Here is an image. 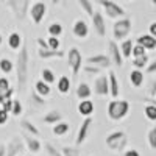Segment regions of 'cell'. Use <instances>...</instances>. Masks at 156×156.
<instances>
[{"mask_svg":"<svg viewBox=\"0 0 156 156\" xmlns=\"http://www.w3.org/2000/svg\"><path fill=\"white\" fill-rule=\"evenodd\" d=\"M14 70H16L17 89H19V92H23L27 89L28 78H30V53H28V47L25 44H22V47L19 48V53L16 56Z\"/></svg>","mask_w":156,"mask_h":156,"instance_id":"1","label":"cell"},{"mask_svg":"<svg viewBox=\"0 0 156 156\" xmlns=\"http://www.w3.org/2000/svg\"><path fill=\"white\" fill-rule=\"evenodd\" d=\"M129 109H131L129 101L122 100V98H112L108 103L106 112H108V117L112 122H120V120H123L125 117L128 115Z\"/></svg>","mask_w":156,"mask_h":156,"instance_id":"2","label":"cell"},{"mask_svg":"<svg viewBox=\"0 0 156 156\" xmlns=\"http://www.w3.org/2000/svg\"><path fill=\"white\" fill-rule=\"evenodd\" d=\"M105 144H106V147L111 151L122 153V151H125V148L128 145V134L125 131H122V129H119V131H112V133H109L106 136Z\"/></svg>","mask_w":156,"mask_h":156,"instance_id":"3","label":"cell"},{"mask_svg":"<svg viewBox=\"0 0 156 156\" xmlns=\"http://www.w3.org/2000/svg\"><path fill=\"white\" fill-rule=\"evenodd\" d=\"M131 27H133V22L128 17H122L119 20H115L114 25H112L114 41H125V39L129 36V33H131Z\"/></svg>","mask_w":156,"mask_h":156,"instance_id":"4","label":"cell"},{"mask_svg":"<svg viewBox=\"0 0 156 156\" xmlns=\"http://www.w3.org/2000/svg\"><path fill=\"white\" fill-rule=\"evenodd\" d=\"M6 5L12 11V14L17 20H23L28 16L30 0H6Z\"/></svg>","mask_w":156,"mask_h":156,"instance_id":"5","label":"cell"},{"mask_svg":"<svg viewBox=\"0 0 156 156\" xmlns=\"http://www.w3.org/2000/svg\"><path fill=\"white\" fill-rule=\"evenodd\" d=\"M97 2L100 3V6L103 8V11L106 12L109 19H122L125 16V9L112 0H97Z\"/></svg>","mask_w":156,"mask_h":156,"instance_id":"6","label":"cell"},{"mask_svg":"<svg viewBox=\"0 0 156 156\" xmlns=\"http://www.w3.org/2000/svg\"><path fill=\"white\" fill-rule=\"evenodd\" d=\"M67 62H69V67L72 70V75L76 76L81 70L83 66V56H81V51L78 50L76 47H70L67 51Z\"/></svg>","mask_w":156,"mask_h":156,"instance_id":"7","label":"cell"},{"mask_svg":"<svg viewBox=\"0 0 156 156\" xmlns=\"http://www.w3.org/2000/svg\"><path fill=\"white\" fill-rule=\"evenodd\" d=\"M94 125V119L92 117H84L80 123V128H78V133H76V137H75V145L80 147L81 144H84L87 136H89V131H90V126Z\"/></svg>","mask_w":156,"mask_h":156,"instance_id":"8","label":"cell"},{"mask_svg":"<svg viewBox=\"0 0 156 156\" xmlns=\"http://www.w3.org/2000/svg\"><path fill=\"white\" fill-rule=\"evenodd\" d=\"M28 14H30L33 23L39 25V23L44 20L45 14H47V5H45L44 2H34V3L28 8Z\"/></svg>","mask_w":156,"mask_h":156,"instance_id":"9","label":"cell"},{"mask_svg":"<svg viewBox=\"0 0 156 156\" xmlns=\"http://www.w3.org/2000/svg\"><path fill=\"white\" fill-rule=\"evenodd\" d=\"M6 147V154L5 156H20L25 151V145H23V140L19 136H12L8 140V145Z\"/></svg>","mask_w":156,"mask_h":156,"instance_id":"10","label":"cell"},{"mask_svg":"<svg viewBox=\"0 0 156 156\" xmlns=\"http://www.w3.org/2000/svg\"><path fill=\"white\" fill-rule=\"evenodd\" d=\"M108 58H109L112 66H117V67L123 66V58H122L120 48H119V45H117L115 41H109L108 42Z\"/></svg>","mask_w":156,"mask_h":156,"instance_id":"11","label":"cell"},{"mask_svg":"<svg viewBox=\"0 0 156 156\" xmlns=\"http://www.w3.org/2000/svg\"><path fill=\"white\" fill-rule=\"evenodd\" d=\"M86 64L87 66H95L98 69H109L112 64L108 58V55H103V53H98V55H92V56H87L86 58Z\"/></svg>","mask_w":156,"mask_h":156,"instance_id":"12","label":"cell"},{"mask_svg":"<svg viewBox=\"0 0 156 156\" xmlns=\"http://www.w3.org/2000/svg\"><path fill=\"white\" fill-rule=\"evenodd\" d=\"M92 19V27H94V31L97 33V36L100 37H105L106 36V23H105V17L100 11H94V14L90 16Z\"/></svg>","mask_w":156,"mask_h":156,"instance_id":"13","label":"cell"},{"mask_svg":"<svg viewBox=\"0 0 156 156\" xmlns=\"http://www.w3.org/2000/svg\"><path fill=\"white\" fill-rule=\"evenodd\" d=\"M94 94L98 97H106L109 94L108 87V76L106 75H98L94 81Z\"/></svg>","mask_w":156,"mask_h":156,"instance_id":"14","label":"cell"},{"mask_svg":"<svg viewBox=\"0 0 156 156\" xmlns=\"http://www.w3.org/2000/svg\"><path fill=\"white\" fill-rule=\"evenodd\" d=\"M72 33L78 39H86L89 36V25L84 19H76L72 25Z\"/></svg>","mask_w":156,"mask_h":156,"instance_id":"15","label":"cell"},{"mask_svg":"<svg viewBox=\"0 0 156 156\" xmlns=\"http://www.w3.org/2000/svg\"><path fill=\"white\" fill-rule=\"evenodd\" d=\"M108 87H109V94L112 98H119L120 94V83H119V78L115 76V73L112 70L108 72Z\"/></svg>","mask_w":156,"mask_h":156,"instance_id":"16","label":"cell"},{"mask_svg":"<svg viewBox=\"0 0 156 156\" xmlns=\"http://www.w3.org/2000/svg\"><path fill=\"white\" fill-rule=\"evenodd\" d=\"M23 145L25 148H28L31 153H39V150H41L42 144H41V140H39V137H34V136H30L27 133H23Z\"/></svg>","mask_w":156,"mask_h":156,"instance_id":"17","label":"cell"},{"mask_svg":"<svg viewBox=\"0 0 156 156\" xmlns=\"http://www.w3.org/2000/svg\"><path fill=\"white\" fill-rule=\"evenodd\" d=\"M56 89H58V92L61 95H66L70 92V89H72V81H70V78L67 75H61L58 78V81H56Z\"/></svg>","mask_w":156,"mask_h":156,"instance_id":"18","label":"cell"},{"mask_svg":"<svg viewBox=\"0 0 156 156\" xmlns=\"http://www.w3.org/2000/svg\"><path fill=\"white\" fill-rule=\"evenodd\" d=\"M136 44L144 47L145 50H154L156 48V37H153L150 34H140L136 39Z\"/></svg>","mask_w":156,"mask_h":156,"instance_id":"19","label":"cell"},{"mask_svg":"<svg viewBox=\"0 0 156 156\" xmlns=\"http://www.w3.org/2000/svg\"><path fill=\"white\" fill-rule=\"evenodd\" d=\"M37 56L41 59H51V58H64L66 56V51L62 50H50V48H39L37 50Z\"/></svg>","mask_w":156,"mask_h":156,"instance_id":"20","label":"cell"},{"mask_svg":"<svg viewBox=\"0 0 156 156\" xmlns=\"http://www.w3.org/2000/svg\"><path fill=\"white\" fill-rule=\"evenodd\" d=\"M76 109H78V112H80L81 115L90 117V115H92V112H94V101L92 100H80Z\"/></svg>","mask_w":156,"mask_h":156,"instance_id":"21","label":"cell"},{"mask_svg":"<svg viewBox=\"0 0 156 156\" xmlns=\"http://www.w3.org/2000/svg\"><path fill=\"white\" fill-rule=\"evenodd\" d=\"M20 128L23 129V133H27V134H30V136H34V137L41 136L39 128H37L34 123H31L28 119H22V120H20Z\"/></svg>","mask_w":156,"mask_h":156,"instance_id":"22","label":"cell"},{"mask_svg":"<svg viewBox=\"0 0 156 156\" xmlns=\"http://www.w3.org/2000/svg\"><path fill=\"white\" fill-rule=\"evenodd\" d=\"M75 94H76L78 100H89L90 95H92V87H90L87 83H80L76 86Z\"/></svg>","mask_w":156,"mask_h":156,"instance_id":"23","label":"cell"},{"mask_svg":"<svg viewBox=\"0 0 156 156\" xmlns=\"http://www.w3.org/2000/svg\"><path fill=\"white\" fill-rule=\"evenodd\" d=\"M41 120H42L44 123H47V125H51V126H53L55 123H58V122L62 120V114H61L59 111L53 109V111H48L47 114H44V117H42Z\"/></svg>","mask_w":156,"mask_h":156,"instance_id":"24","label":"cell"},{"mask_svg":"<svg viewBox=\"0 0 156 156\" xmlns=\"http://www.w3.org/2000/svg\"><path fill=\"white\" fill-rule=\"evenodd\" d=\"M22 44H23V39H22L20 33H17V31L9 33V36H8V45H9L11 50H19L22 47Z\"/></svg>","mask_w":156,"mask_h":156,"instance_id":"25","label":"cell"},{"mask_svg":"<svg viewBox=\"0 0 156 156\" xmlns=\"http://www.w3.org/2000/svg\"><path fill=\"white\" fill-rule=\"evenodd\" d=\"M34 92H36L37 95H41L42 98H47V97L51 94V87H50V84L44 83L42 80H37V81L34 83Z\"/></svg>","mask_w":156,"mask_h":156,"instance_id":"26","label":"cell"},{"mask_svg":"<svg viewBox=\"0 0 156 156\" xmlns=\"http://www.w3.org/2000/svg\"><path fill=\"white\" fill-rule=\"evenodd\" d=\"M128 78H129L131 86H134V87H140L142 84H144V72H142V70L133 69L131 72H129Z\"/></svg>","mask_w":156,"mask_h":156,"instance_id":"27","label":"cell"},{"mask_svg":"<svg viewBox=\"0 0 156 156\" xmlns=\"http://www.w3.org/2000/svg\"><path fill=\"white\" fill-rule=\"evenodd\" d=\"M69 129H70V125L67 122H58L53 125V128H51V133H53V136L59 137V136H64V134H67L69 133Z\"/></svg>","mask_w":156,"mask_h":156,"instance_id":"28","label":"cell"},{"mask_svg":"<svg viewBox=\"0 0 156 156\" xmlns=\"http://www.w3.org/2000/svg\"><path fill=\"white\" fill-rule=\"evenodd\" d=\"M134 42L131 41V39H125V41H122L120 44V53H122V58H131V48H133Z\"/></svg>","mask_w":156,"mask_h":156,"instance_id":"29","label":"cell"},{"mask_svg":"<svg viewBox=\"0 0 156 156\" xmlns=\"http://www.w3.org/2000/svg\"><path fill=\"white\" fill-rule=\"evenodd\" d=\"M41 80H42L44 83H47V84H51V83L56 81V76H55V73H53V70H51V69L44 67V69L41 70Z\"/></svg>","mask_w":156,"mask_h":156,"instance_id":"30","label":"cell"},{"mask_svg":"<svg viewBox=\"0 0 156 156\" xmlns=\"http://www.w3.org/2000/svg\"><path fill=\"white\" fill-rule=\"evenodd\" d=\"M12 70H14V62L8 58H2L0 59V72L5 73V75H9Z\"/></svg>","mask_w":156,"mask_h":156,"instance_id":"31","label":"cell"},{"mask_svg":"<svg viewBox=\"0 0 156 156\" xmlns=\"http://www.w3.org/2000/svg\"><path fill=\"white\" fill-rule=\"evenodd\" d=\"M150 62V58L148 55H144V56H137V58H133V66L134 69L137 70H142V69H145V66Z\"/></svg>","mask_w":156,"mask_h":156,"instance_id":"32","label":"cell"},{"mask_svg":"<svg viewBox=\"0 0 156 156\" xmlns=\"http://www.w3.org/2000/svg\"><path fill=\"white\" fill-rule=\"evenodd\" d=\"M64 28H62V25L59 22H53V23H50L48 25V34L50 36H53V37H59L62 34Z\"/></svg>","mask_w":156,"mask_h":156,"instance_id":"33","label":"cell"},{"mask_svg":"<svg viewBox=\"0 0 156 156\" xmlns=\"http://www.w3.org/2000/svg\"><path fill=\"white\" fill-rule=\"evenodd\" d=\"M76 3L80 5V8L86 12L87 16H92L94 14V5L90 0H76Z\"/></svg>","mask_w":156,"mask_h":156,"instance_id":"34","label":"cell"},{"mask_svg":"<svg viewBox=\"0 0 156 156\" xmlns=\"http://www.w3.org/2000/svg\"><path fill=\"white\" fill-rule=\"evenodd\" d=\"M22 112H23L22 101H20V100H14V98H12V106H11L9 114H11V115H14V117H19V115H22Z\"/></svg>","mask_w":156,"mask_h":156,"instance_id":"35","label":"cell"},{"mask_svg":"<svg viewBox=\"0 0 156 156\" xmlns=\"http://www.w3.org/2000/svg\"><path fill=\"white\" fill-rule=\"evenodd\" d=\"M147 140H148V145L150 148L154 151L156 150V126H151L147 133Z\"/></svg>","mask_w":156,"mask_h":156,"instance_id":"36","label":"cell"},{"mask_svg":"<svg viewBox=\"0 0 156 156\" xmlns=\"http://www.w3.org/2000/svg\"><path fill=\"white\" fill-rule=\"evenodd\" d=\"M30 101L33 103L34 106H37V108H41V106H45L47 105V100L45 98H42L41 95H37L34 90L31 92V95H30Z\"/></svg>","mask_w":156,"mask_h":156,"instance_id":"37","label":"cell"},{"mask_svg":"<svg viewBox=\"0 0 156 156\" xmlns=\"http://www.w3.org/2000/svg\"><path fill=\"white\" fill-rule=\"evenodd\" d=\"M59 151H61L62 156H80V148H78V147L66 145V147H62Z\"/></svg>","mask_w":156,"mask_h":156,"instance_id":"38","label":"cell"},{"mask_svg":"<svg viewBox=\"0 0 156 156\" xmlns=\"http://www.w3.org/2000/svg\"><path fill=\"white\" fill-rule=\"evenodd\" d=\"M144 112H145V117L148 120H151V122L156 120V105H147L144 108Z\"/></svg>","mask_w":156,"mask_h":156,"instance_id":"39","label":"cell"},{"mask_svg":"<svg viewBox=\"0 0 156 156\" xmlns=\"http://www.w3.org/2000/svg\"><path fill=\"white\" fill-rule=\"evenodd\" d=\"M47 45L50 50H59V45H61V41H59V37H53V36H50L47 39Z\"/></svg>","mask_w":156,"mask_h":156,"instance_id":"40","label":"cell"},{"mask_svg":"<svg viewBox=\"0 0 156 156\" xmlns=\"http://www.w3.org/2000/svg\"><path fill=\"white\" fill-rule=\"evenodd\" d=\"M144 55H147V50H145L144 47L134 44L133 48H131V56H133V58H137V56H144Z\"/></svg>","mask_w":156,"mask_h":156,"instance_id":"41","label":"cell"},{"mask_svg":"<svg viewBox=\"0 0 156 156\" xmlns=\"http://www.w3.org/2000/svg\"><path fill=\"white\" fill-rule=\"evenodd\" d=\"M147 95H148V100L156 101V80H151V83L147 89Z\"/></svg>","mask_w":156,"mask_h":156,"instance_id":"42","label":"cell"},{"mask_svg":"<svg viewBox=\"0 0 156 156\" xmlns=\"http://www.w3.org/2000/svg\"><path fill=\"white\" fill-rule=\"evenodd\" d=\"M45 151H47L48 156H62L61 151H59V148H56L53 144H50V142H47V144H45Z\"/></svg>","mask_w":156,"mask_h":156,"instance_id":"43","label":"cell"},{"mask_svg":"<svg viewBox=\"0 0 156 156\" xmlns=\"http://www.w3.org/2000/svg\"><path fill=\"white\" fill-rule=\"evenodd\" d=\"M83 70L87 73V75H95V76H98V75H101V69H98V67H95V66H83Z\"/></svg>","mask_w":156,"mask_h":156,"instance_id":"44","label":"cell"},{"mask_svg":"<svg viewBox=\"0 0 156 156\" xmlns=\"http://www.w3.org/2000/svg\"><path fill=\"white\" fill-rule=\"evenodd\" d=\"M11 87V84H9V80L6 76H0V94H3L5 90H8Z\"/></svg>","mask_w":156,"mask_h":156,"instance_id":"45","label":"cell"},{"mask_svg":"<svg viewBox=\"0 0 156 156\" xmlns=\"http://www.w3.org/2000/svg\"><path fill=\"white\" fill-rule=\"evenodd\" d=\"M145 72H144V75L147 73V75H153L154 72H156V61H150L147 66H145V69H144Z\"/></svg>","mask_w":156,"mask_h":156,"instance_id":"46","label":"cell"},{"mask_svg":"<svg viewBox=\"0 0 156 156\" xmlns=\"http://www.w3.org/2000/svg\"><path fill=\"white\" fill-rule=\"evenodd\" d=\"M14 92H16V90L12 89V87H9L8 90H5L3 94H0V103H2V101H5L6 98H12V95H14Z\"/></svg>","mask_w":156,"mask_h":156,"instance_id":"47","label":"cell"},{"mask_svg":"<svg viewBox=\"0 0 156 156\" xmlns=\"http://www.w3.org/2000/svg\"><path fill=\"white\" fill-rule=\"evenodd\" d=\"M0 109H3V111H6V112H9L11 111V106H12V98H6L5 101H2L0 103Z\"/></svg>","mask_w":156,"mask_h":156,"instance_id":"48","label":"cell"},{"mask_svg":"<svg viewBox=\"0 0 156 156\" xmlns=\"http://www.w3.org/2000/svg\"><path fill=\"white\" fill-rule=\"evenodd\" d=\"M8 120H9V112L0 109V125H6Z\"/></svg>","mask_w":156,"mask_h":156,"instance_id":"49","label":"cell"},{"mask_svg":"<svg viewBox=\"0 0 156 156\" xmlns=\"http://www.w3.org/2000/svg\"><path fill=\"white\" fill-rule=\"evenodd\" d=\"M36 42H37V45H39V48H42V50H45V48H48V45H47V41L44 37H36Z\"/></svg>","mask_w":156,"mask_h":156,"instance_id":"50","label":"cell"},{"mask_svg":"<svg viewBox=\"0 0 156 156\" xmlns=\"http://www.w3.org/2000/svg\"><path fill=\"white\" fill-rule=\"evenodd\" d=\"M123 156H140V153L136 148H129V150H125L123 151Z\"/></svg>","mask_w":156,"mask_h":156,"instance_id":"51","label":"cell"},{"mask_svg":"<svg viewBox=\"0 0 156 156\" xmlns=\"http://www.w3.org/2000/svg\"><path fill=\"white\" fill-rule=\"evenodd\" d=\"M148 34L153 36V37H156V22H151L150 23V33Z\"/></svg>","mask_w":156,"mask_h":156,"instance_id":"52","label":"cell"},{"mask_svg":"<svg viewBox=\"0 0 156 156\" xmlns=\"http://www.w3.org/2000/svg\"><path fill=\"white\" fill-rule=\"evenodd\" d=\"M5 154H6V147H5V144L0 142V156H5Z\"/></svg>","mask_w":156,"mask_h":156,"instance_id":"53","label":"cell"},{"mask_svg":"<svg viewBox=\"0 0 156 156\" xmlns=\"http://www.w3.org/2000/svg\"><path fill=\"white\" fill-rule=\"evenodd\" d=\"M61 2V0H51V3H53V5H58Z\"/></svg>","mask_w":156,"mask_h":156,"instance_id":"54","label":"cell"},{"mask_svg":"<svg viewBox=\"0 0 156 156\" xmlns=\"http://www.w3.org/2000/svg\"><path fill=\"white\" fill-rule=\"evenodd\" d=\"M2 42H3V36H2V33H0V45H2Z\"/></svg>","mask_w":156,"mask_h":156,"instance_id":"55","label":"cell"},{"mask_svg":"<svg viewBox=\"0 0 156 156\" xmlns=\"http://www.w3.org/2000/svg\"><path fill=\"white\" fill-rule=\"evenodd\" d=\"M150 2H151V5H156V0H150Z\"/></svg>","mask_w":156,"mask_h":156,"instance_id":"56","label":"cell"},{"mask_svg":"<svg viewBox=\"0 0 156 156\" xmlns=\"http://www.w3.org/2000/svg\"><path fill=\"white\" fill-rule=\"evenodd\" d=\"M126 2H131V0H126Z\"/></svg>","mask_w":156,"mask_h":156,"instance_id":"57","label":"cell"},{"mask_svg":"<svg viewBox=\"0 0 156 156\" xmlns=\"http://www.w3.org/2000/svg\"><path fill=\"white\" fill-rule=\"evenodd\" d=\"M20 156H23V154H20Z\"/></svg>","mask_w":156,"mask_h":156,"instance_id":"58","label":"cell"}]
</instances>
